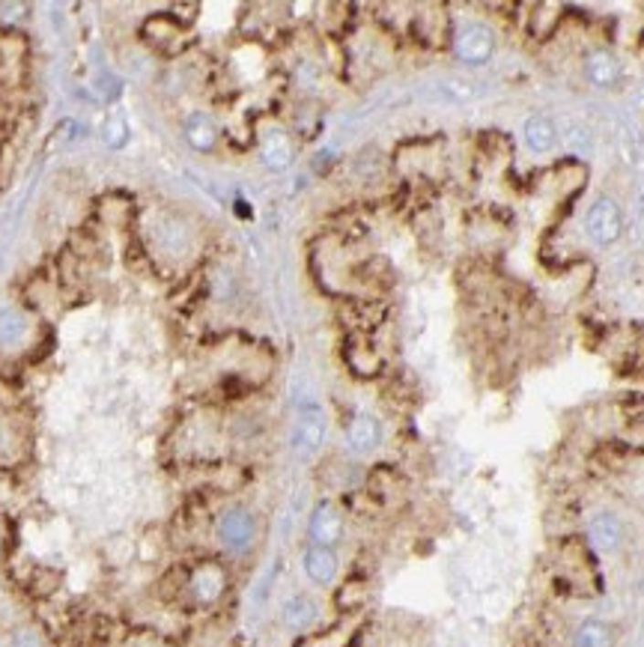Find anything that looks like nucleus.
<instances>
[{"label": "nucleus", "instance_id": "1", "mask_svg": "<svg viewBox=\"0 0 644 647\" xmlns=\"http://www.w3.org/2000/svg\"><path fill=\"white\" fill-rule=\"evenodd\" d=\"M215 537L233 555L251 552L257 543V516L245 504H233L215 522Z\"/></svg>", "mask_w": 644, "mask_h": 647}, {"label": "nucleus", "instance_id": "2", "mask_svg": "<svg viewBox=\"0 0 644 647\" xmlns=\"http://www.w3.org/2000/svg\"><path fill=\"white\" fill-rule=\"evenodd\" d=\"M454 54L466 66H483L495 54V33L483 21H469L454 33Z\"/></svg>", "mask_w": 644, "mask_h": 647}, {"label": "nucleus", "instance_id": "3", "mask_svg": "<svg viewBox=\"0 0 644 647\" xmlns=\"http://www.w3.org/2000/svg\"><path fill=\"white\" fill-rule=\"evenodd\" d=\"M585 230L591 236V242L596 245H615L624 233V212H620L615 197H596L591 203V209L585 215Z\"/></svg>", "mask_w": 644, "mask_h": 647}, {"label": "nucleus", "instance_id": "4", "mask_svg": "<svg viewBox=\"0 0 644 647\" xmlns=\"http://www.w3.org/2000/svg\"><path fill=\"white\" fill-rule=\"evenodd\" d=\"M227 588H230V576L218 561H203L188 576V594L197 606H215L227 594Z\"/></svg>", "mask_w": 644, "mask_h": 647}, {"label": "nucleus", "instance_id": "5", "mask_svg": "<svg viewBox=\"0 0 644 647\" xmlns=\"http://www.w3.org/2000/svg\"><path fill=\"white\" fill-rule=\"evenodd\" d=\"M308 537L311 546H329L334 549L343 537V514L334 502H320L311 510L308 519Z\"/></svg>", "mask_w": 644, "mask_h": 647}, {"label": "nucleus", "instance_id": "6", "mask_svg": "<svg viewBox=\"0 0 644 647\" xmlns=\"http://www.w3.org/2000/svg\"><path fill=\"white\" fill-rule=\"evenodd\" d=\"M325 441V418L320 408H304L299 424H296V433H292V451L296 457L301 460H311L313 453H320Z\"/></svg>", "mask_w": 644, "mask_h": 647}, {"label": "nucleus", "instance_id": "7", "mask_svg": "<svg viewBox=\"0 0 644 647\" xmlns=\"http://www.w3.org/2000/svg\"><path fill=\"white\" fill-rule=\"evenodd\" d=\"M301 570L313 585L329 588L334 585L337 573H341V558H337V552L329 546H308L301 555Z\"/></svg>", "mask_w": 644, "mask_h": 647}, {"label": "nucleus", "instance_id": "8", "mask_svg": "<svg viewBox=\"0 0 644 647\" xmlns=\"http://www.w3.org/2000/svg\"><path fill=\"white\" fill-rule=\"evenodd\" d=\"M587 543L594 546V552L600 555H612L620 549V543H624V522H620L615 514H596L591 522H587Z\"/></svg>", "mask_w": 644, "mask_h": 647}, {"label": "nucleus", "instance_id": "9", "mask_svg": "<svg viewBox=\"0 0 644 647\" xmlns=\"http://www.w3.org/2000/svg\"><path fill=\"white\" fill-rule=\"evenodd\" d=\"M259 162L269 170H275V174H280V170H287L296 162V146H292L290 134L280 129L266 132L263 138H259Z\"/></svg>", "mask_w": 644, "mask_h": 647}, {"label": "nucleus", "instance_id": "10", "mask_svg": "<svg viewBox=\"0 0 644 647\" xmlns=\"http://www.w3.org/2000/svg\"><path fill=\"white\" fill-rule=\"evenodd\" d=\"M280 620L292 632H308L316 620H320V606L308 594H292L284 606H280Z\"/></svg>", "mask_w": 644, "mask_h": 647}, {"label": "nucleus", "instance_id": "11", "mask_svg": "<svg viewBox=\"0 0 644 647\" xmlns=\"http://www.w3.org/2000/svg\"><path fill=\"white\" fill-rule=\"evenodd\" d=\"M382 441V424L373 415H355L346 424V448L353 453H370L376 451Z\"/></svg>", "mask_w": 644, "mask_h": 647}, {"label": "nucleus", "instance_id": "12", "mask_svg": "<svg viewBox=\"0 0 644 647\" xmlns=\"http://www.w3.org/2000/svg\"><path fill=\"white\" fill-rule=\"evenodd\" d=\"M585 75L587 81L600 90H608L620 81V63L618 57L608 51V48H594L591 54L585 57Z\"/></svg>", "mask_w": 644, "mask_h": 647}, {"label": "nucleus", "instance_id": "13", "mask_svg": "<svg viewBox=\"0 0 644 647\" xmlns=\"http://www.w3.org/2000/svg\"><path fill=\"white\" fill-rule=\"evenodd\" d=\"M183 132H185V141L195 146L197 153H212L215 146H218V138H221L218 122H215L209 113H203V111L188 113L185 122H183Z\"/></svg>", "mask_w": 644, "mask_h": 647}, {"label": "nucleus", "instance_id": "14", "mask_svg": "<svg viewBox=\"0 0 644 647\" xmlns=\"http://www.w3.org/2000/svg\"><path fill=\"white\" fill-rule=\"evenodd\" d=\"M523 138L528 143V150L549 153V150H555V143H558V129L549 117H544V113H534V117H528L523 122Z\"/></svg>", "mask_w": 644, "mask_h": 647}, {"label": "nucleus", "instance_id": "15", "mask_svg": "<svg viewBox=\"0 0 644 647\" xmlns=\"http://www.w3.org/2000/svg\"><path fill=\"white\" fill-rule=\"evenodd\" d=\"M615 630L612 623L600 618H585L579 627L573 630V647H612Z\"/></svg>", "mask_w": 644, "mask_h": 647}, {"label": "nucleus", "instance_id": "16", "mask_svg": "<svg viewBox=\"0 0 644 647\" xmlns=\"http://www.w3.org/2000/svg\"><path fill=\"white\" fill-rule=\"evenodd\" d=\"M188 239H191V233H188V227L183 221H176V218H164L162 224L155 227V242L162 251H167L171 257H183L188 251Z\"/></svg>", "mask_w": 644, "mask_h": 647}, {"label": "nucleus", "instance_id": "17", "mask_svg": "<svg viewBox=\"0 0 644 647\" xmlns=\"http://www.w3.org/2000/svg\"><path fill=\"white\" fill-rule=\"evenodd\" d=\"M143 37L158 48H171V39H183V30L171 16H153L143 25Z\"/></svg>", "mask_w": 644, "mask_h": 647}, {"label": "nucleus", "instance_id": "18", "mask_svg": "<svg viewBox=\"0 0 644 647\" xmlns=\"http://www.w3.org/2000/svg\"><path fill=\"white\" fill-rule=\"evenodd\" d=\"M27 337V320L18 311H0V349H16Z\"/></svg>", "mask_w": 644, "mask_h": 647}, {"label": "nucleus", "instance_id": "19", "mask_svg": "<svg viewBox=\"0 0 644 647\" xmlns=\"http://www.w3.org/2000/svg\"><path fill=\"white\" fill-rule=\"evenodd\" d=\"M129 141V126H126V120L122 117H114V120H108V126H105V143L108 146H114V150H120L122 143Z\"/></svg>", "mask_w": 644, "mask_h": 647}, {"label": "nucleus", "instance_id": "20", "mask_svg": "<svg viewBox=\"0 0 644 647\" xmlns=\"http://www.w3.org/2000/svg\"><path fill=\"white\" fill-rule=\"evenodd\" d=\"M13 647H42V642L33 630H18L13 639Z\"/></svg>", "mask_w": 644, "mask_h": 647}]
</instances>
